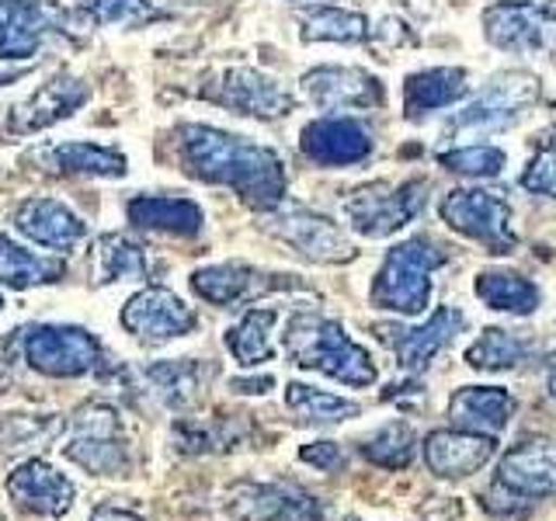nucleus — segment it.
I'll use <instances>...</instances> for the list:
<instances>
[{"instance_id": "31", "label": "nucleus", "mask_w": 556, "mask_h": 521, "mask_svg": "<svg viewBox=\"0 0 556 521\" xmlns=\"http://www.w3.org/2000/svg\"><path fill=\"white\" fill-rule=\"evenodd\" d=\"M278 323V309L271 306H254L226 330V347L240 365H261L271 361L275 347H271V327Z\"/></svg>"}, {"instance_id": "36", "label": "nucleus", "mask_w": 556, "mask_h": 521, "mask_svg": "<svg viewBox=\"0 0 556 521\" xmlns=\"http://www.w3.org/2000/svg\"><path fill=\"white\" fill-rule=\"evenodd\" d=\"M147 379L156 386V396H161L167 407H188L191 399L199 396L202 369L191 358H185V361H156L153 369L147 372Z\"/></svg>"}, {"instance_id": "18", "label": "nucleus", "mask_w": 556, "mask_h": 521, "mask_svg": "<svg viewBox=\"0 0 556 521\" xmlns=\"http://www.w3.org/2000/svg\"><path fill=\"white\" fill-rule=\"evenodd\" d=\"M425 462L439 480H463L473 476L494 459L497 442L494 434H473L459 428H442L431 431L425 439Z\"/></svg>"}, {"instance_id": "35", "label": "nucleus", "mask_w": 556, "mask_h": 521, "mask_svg": "<svg viewBox=\"0 0 556 521\" xmlns=\"http://www.w3.org/2000/svg\"><path fill=\"white\" fill-rule=\"evenodd\" d=\"M362 456L379 469H407L414 462V428L407 421H390L362 442Z\"/></svg>"}, {"instance_id": "25", "label": "nucleus", "mask_w": 556, "mask_h": 521, "mask_svg": "<svg viewBox=\"0 0 556 521\" xmlns=\"http://www.w3.org/2000/svg\"><path fill=\"white\" fill-rule=\"evenodd\" d=\"M126 216L129 223L143 226V230L170 233V237H199L205 226L202 205L174 195H136L126 205Z\"/></svg>"}, {"instance_id": "3", "label": "nucleus", "mask_w": 556, "mask_h": 521, "mask_svg": "<svg viewBox=\"0 0 556 521\" xmlns=\"http://www.w3.org/2000/svg\"><path fill=\"white\" fill-rule=\"evenodd\" d=\"M445 265V247L431 237H410L387 251V260L376 275L372 303L379 309L417 317L431 303V271Z\"/></svg>"}, {"instance_id": "32", "label": "nucleus", "mask_w": 556, "mask_h": 521, "mask_svg": "<svg viewBox=\"0 0 556 521\" xmlns=\"http://www.w3.org/2000/svg\"><path fill=\"white\" fill-rule=\"evenodd\" d=\"M369 39V22L358 11L348 8H309L303 11V42H344V46H358Z\"/></svg>"}, {"instance_id": "41", "label": "nucleus", "mask_w": 556, "mask_h": 521, "mask_svg": "<svg viewBox=\"0 0 556 521\" xmlns=\"http://www.w3.org/2000/svg\"><path fill=\"white\" fill-rule=\"evenodd\" d=\"M230 386L237 393H248V396H261V393H268L275 386V379L271 376H254V379H233Z\"/></svg>"}, {"instance_id": "46", "label": "nucleus", "mask_w": 556, "mask_h": 521, "mask_svg": "<svg viewBox=\"0 0 556 521\" xmlns=\"http://www.w3.org/2000/svg\"><path fill=\"white\" fill-rule=\"evenodd\" d=\"M348 521H358V518H348Z\"/></svg>"}, {"instance_id": "24", "label": "nucleus", "mask_w": 556, "mask_h": 521, "mask_svg": "<svg viewBox=\"0 0 556 521\" xmlns=\"http://www.w3.org/2000/svg\"><path fill=\"white\" fill-rule=\"evenodd\" d=\"M52 28V11L39 0H0V60H31Z\"/></svg>"}, {"instance_id": "39", "label": "nucleus", "mask_w": 556, "mask_h": 521, "mask_svg": "<svg viewBox=\"0 0 556 521\" xmlns=\"http://www.w3.org/2000/svg\"><path fill=\"white\" fill-rule=\"evenodd\" d=\"M543 139H546L543 150L532 156V164L526 167V174H521V188L535 191V195L556 199V122Z\"/></svg>"}, {"instance_id": "30", "label": "nucleus", "mask_w": 556, "mask_h": 521, "mask_svg": "<svg viewBox=\"0 0 556 521\" xmlns=\"http://www.w3.org/2000/svg\"><path fill=\"white\" fill-rule=\"evenodd\" d=\"M153 265L147 247H139L129 237L109 233L94 243V278L98 285L126 282V278H150Z\"/></svg>"}, {"instance_id": "47", "label": "nucleus", "mask_w": 556, "mask_h": 521, "mask_svg": "<svg viewBox=\"0 0 556 521\" xmlns=\"http://www.w3.org/2000/svg\"><path fill=\"white\" fill-rule=\"evenodd\" d=\"M553 4H556V0H553Z\"/></svg>"}, {"instance_id": "22", "label": "nucleus", "mask_w": 556, "mask_h": 521, "mask_svg": "<svg viewBox=\"0 0 556 521\" xmlns=\"http://www.w3.org/2000/svg\"><path fill=\"white\" fill-rule=\"evenodd\" d=\"M14 230L49 251H70L87 237L84 219L56 199H25L14 208Z\"/></svg>"}, {"instance_id": "21", "label": "nucleus", "mask_w": 556, "mask_h": 521, "mask_svg": "<svg viewBox=\"0 0 556 521\" xmlns=\"http://www.w3.org/2000/svg\"><path fill=\"white\" fill-rule=\"evenodd\" d=\"M463 327H466L463 313L452 309V306H442V309H434V317L425 320L421 327H404V330L387 327L382 334H387V341L393 344V352L400 358V369L425 372L434 361V355H442V347L456 338Z\"/></svg>"}, {"instance_id": "40", "label": "nucleus", "mask_w": 556, "mask_h": 521, "mask_svg": "<svg viewBox=\"0 0 556 521\" xmlns=\"http://www.w3.org/2000/svg\"><path fill=\"white\" fill-rule=\"evenodd\" d=\"M300 459L306 466H317L324 469V473H330V469H341L344 466V456H341V448L334 442H313V445H303L300 448Z\"/></svg>"}, {"instance_id": "7", "label": "nucleus", "mask_w": 556, "mask_h": 521, "mask_svg": "<svg viewBox=\"0 0 556 521\" xmlns=\"http://www.w3.org/2000/svg\"><path fill=\"white\" fill-rule=\"evenodd\" d=\"M199 94L248 118H282L292 112V94L275 77L254 66H223L205 74Z\"/></svg>"}, {"instance_id": "4", "label": "nucleus", "mask_w": 556, "mask_h": 521, "mask_svg": "<svg viewBox=\"0 0 556 521\" xmlns=\"http://www.w3.org/2000/svg\"><path fill=\"white\" fill-rule=\"evenodd\" d=\"M70 462L94 476H126L129 473V448L122 439V421L112 404H80L70 417V439L60 445Z\"/></svg>"}, {"instance_id": "48", "label": "nucleus", "mask_w": 556, "mask_h": 521, "mask_svg": "<svg viewBox=\"0 0 556 521\" xmlns=\"http://www.w3.org/2000/svg\"><path fill=\"white\" fill-rule=\"evenodd\" d=\"M526 4H529V0H526Z\"/></svg>"}, {"instance_id": "2", "label": "nucleus", "mask_w": 556, "mask_h": 521, "mask_svg": "<svg viewBox=\"0 0 556 521\" xmlns=\"http://www.w3.org/2000/svg\"><path fill=\"white\" fill-rule=\"evenodd\" d=\"M286 352L300 369L324 372L344 386H372L376 382L372 355L348 338L338 320H327L320 313H295L286 327Z\"/></svg>"}, {"instance_id": "13", "label": "nucleus", "mask_w": 556, "mask_h": 521, "mask_svg": "<svg viewBox=\"0 0 556 521\" xmlns=\"http://www.w3.org/2000/svg\"><path fill=\"white\" fill-rule=\"evenodd\" d=\"M237 521H327L324 504L292 483H240L230 491Z\"/></svg>"}, {"instance_id": "20", "label": "nucleus", "mask_w": 556, "mask_h": 521, "mask_svg": "<svg viewBox=\"0 0 556 521\" xmlns=\"http://www.w3.org/2000/svg\"><path fill=\"white\" fill-rule=\"evenodd\" d=\"M300 147L313 164L344 167L372 153V136L355 118H313L300 136Z\"/></svg>"}, {"instance_id": "6", "label": "nucleus", "mask_w": 556, "mask_h": 521, "mask_svg": "<svg viewBox=\"0 0 556 521\" xmlns=\"http://www.w3.org/2000/svg\"><path fill=\"white\" fill-rule=\"evenodd\" d=\"M25 361L49 379H77L101 365V344L84 327L39 323L25 330Z\"/></svg>"}, {"instance_id": "19", "label": "nucleus", "mask_w": 556, "mask_h": 521, "mask_svg": "<svg viewBox=\"0 0 556 521\" xmlns=\"http://www.w3.org/2000/svg\"><path fill=\"white\" fill-rule=\"evenodd\" d=\"M8 494L22 511L42 518H63L74 508L77 486L42 459H28L8 476Z\"/></svg>"}, {"instance_id": "12", "label": "nucleus", "mask_w": 556, "mask_h": 521, "mask_svg": "<svg viewBox=\"0 0 556 521\" xmlns=\"http://www.w3.org/2000/svg\"><path fill=\"white\" fill-rule=\"evenodd\" d=\"M122 327L143 344H164L191 334L199 327V317L181 295H174L164 285H147L122 306Z\"/></svg>"}, {"instance_id": "26", "label": "nucleus", "mask_w": 556, "mask_h": 521, "mask_svg": "<svg viewBox=\"0 0 556 521\" xmlns=\"http://www.w3.org/2000/svg\"><path fill=\"white\" fill-rule=\"evenodd\" d=\"M466 94V69L459 66H434L410 74L404 80V112L410 118H421L428 112H439L456 104Z\"/></svg>"}, {"instance_id": "29", "label": "nucleus", "mask_w": 556, "mask_h": 521, "mask_svg": "<svg viewBox=\"0 0 556 521\" xmlns=\"http://www.w3.org/2000/svg\"><path fill=\"white\" fill-rule=\"evenodd\" d=\"M66 271L63 260H52L42 254L25 251L22 243L0 233V282L8 289H31V285H49L60 282Z\"/></svg>"}, {"instance_id": "14", "label": "nucleus", "mask_w": 556, "mask_h": 521, "mask_svg": "<svg viewBox=\"0 0 556 521\" xmlns=\"http://www.w3.org/2000/svg\"><path fill=\"white\" fill-rule=\"evenodd\" d=\"M87 98H91V87H87L84 80L70 77V74H56V77H49L46 84L35 87L25 101L14 104L4 132L8 136L42 132L49 126H56V122L70 118L74 112H80L87 104Z\"/></svg>"}, {"instance_id": "34", "label": "nucleus", "mask_w": 556, "mask_h": 521, "mask_svg": "<svg viewBox=\"0 0 556 521\" xmlns=\"http://www.w3.org/2000/svg\"><path fill=\"white\" fill-rule=\"evenodd\" d=\"M532 352V344L526 338H515L504 327H486L480 330V338L466 347V365L477 372H504Z\"/></svg>"}, {"instance_id": "27", "label": "nucleus", "mask_w": 556, "mask_h": 521, "mask_svg": "<svg viewBox=\"0 0 556 521\" xmlns=\"http://www.w3.org/2000/svg\"><path fill=\"white\" fill-rule=\"evenodd\" d=\"M56 174H77V178H122L129 170L126 153L98 143H60L42 153Z\"/></svg>"}, {"instance_id": "23", "label": "nucleus", "mask_w": 556, "mask_h": 521, "mask_svg": "<svg viewBox=\"0 0 556 521\" xmlns=\"http://www.w3.org/2000/svg\"><path fill=\"white\" fill-rule=\"evenodd\" d=\"M515 396L501 386H466L448 399V421L459 431L473 434H497L511 424Z\"/></svg>"}, {"instance_id": "43", "label": "nucleus", "mask_w": 556, "mask_h": 521, "mask_svg": "<svg viewBox=\"0 0 556 521\" xmlns=\"http://www.w3.org/2000/svg\"><path fill=\"white\" fill-rule=\"evenodd\" d=\"M546 390H549V396L556 399V352L546 358Z\"/></svg>"}, {"instance_id": "28", "label": "nucleus", "mask_w": 556, "mask_h": 521, "mask_svg": "<svg viewBox=\"0 0 556 521\" xmlns=\"http://www.w3.org/2000/svg\"><path fill=\"white\" fill-rule=\"evenodd\" d=\"M473 289L491 309L515 313V317H529V313H535V306L543 303L539 285L518 271H480Z\"/></svg>"}, {"instance_id": "16", "label": "nucleus", "mask_w": 556, "mask_h": 521, "mask_svg": "<svg viewBox=\"0 0 556 521\" xmlns=\"http://www.w3.org/2000/svg\"><path fill=\"white\" fill-rule=\"evenodd\" d=\"M497 483L526 500L556 491V442L529 434L511 445L497 462Z\"/></svg>"}, {"instance_id": "1", "label": "nucleus", "mask_w": 556, "mask_h": 521, "mask_svg": "<svg viewBox=\"0 0 556 521\" xmlns=\"http://www.w3.org/2000/svg\"><path fill=\"white\" fill-rule=\"evenodd\" d=\"M174 156L188 178L233 188L240 202L257 213H271L286 202V167L278 153L248 136L188 122L174 129Z\"/></svg>"}, {"instance_id": "42", "label": "nucleus", "mask_w": 556, "mask_h": 521, "mask_svg": "<svg viewBox=\"0 0 556 521\" xmlns=\"http://www.w3.org/2000/svg\"><path fill=\"white\" fill-rule=\"evenodd\" d=\"M91 521H143L139 514H132V511H118V508H101V511H94L91 514Z\"/></svg>"}, {"instance_id": "15", "label": "nucleus", "mask_w": 556, "mask_h": 521, "mask_svg": "<svg viewBox=\"0 0 556 521\" xmlns=\"http://www.w3.org/2000/svg\"><path fill=\"white\" fill-rule=\"evenodd\" d=\"M292 285H295L292 275H268L243 265V260H226V265H205L199 271H191V289L213 306H237L254 300V295L292 289Z\"/></svg>"}, {"instance_id": "9", "label": "nucleus", "mask_w": 556, "mask_h": 521, "mask_svg": "<svg viewBox=\"0 0 556 521\" xmlns=\"http://www.w3.org/2000/svg\"><path fill=\"white\" fill-rule=\"evenodd\" d=\"M539 98V80L532 74H518V69H504V74L486 80L483 91L466 104V109L452 118L448 132L456 136H486L501 132L518 122L521 109Z\"/></svg>"}, {"instance_id": "45", "label": "nucleus", "mask_w": 556, "mask_h": 521, "mask_svg": "<svg viewBox=\"0 0 556 521\" xmlns=\"http://www.w3.org/2000/svg\"><path fill=\"white\" fill-rule=\"evenodd\" d=\"M0 309H4V295H0Z\"/></svg>"}, {"instance_id": "11", "label": "nucleus", "mask_w": 556, "mask_h": 521, "mask_svg": "<svg viewBox=\"0 0 556 521\" xmlns=\"http://www.w3.org/2000/svg\"><path fill=\"white\" fill-rule=\"evenodd\" d=\"M483 35L486 42L518 52V56H532V52H553L556 49V14L526 4V0H504L483 11Z\"/></svg>"}, {"instance_id": "10", "label": "nucleus", "mask_w": 556, "mask_h": 521, "mask_svg": "<svg viewBox=\"0 0 556 521\" xmlns=\"http://www.w3.org/2000/svg\"><path fill=\"white\" fill-rule=\"evenodd\" d=\"M265 230L289 243L292 251H300L303 257L317 260V265H344V260L355 257V247L348 243V237L338 226L320 213H309L303 205L271 208Z\"/></svg>"}, {"instance_id": "38", "label": "nucleus", "mask_w": 556, "mask_h": 521, "mask_svg": "<svg viewBox=\"0 0 556 521\" xmlns=\"http://www.w3.org/2000/svg\"><path fill=\"white\" fill-rule=\"evenodd\" d=\"M87 17L94 25H143L156 8L153 0H87Z\"/></svg>"}, {"instance_id": "44", "label": "nucleus", "mask_w": 556, "mask_h": 521, "mask_svg": "<svg viewBox=\"0 0 556 521\" xmlns=\"http://www.w3.org/2000/svg\"><path fill=\"white\" fill-rule=\"evenodd\" d=\"M17 77H22V69H14V74H4V69H0V87L11 84V80H17Z\"/></svg>"}, {"instance_id": "17", "label": "nucleus", "mask_w": 556, "mask_h": 521, "mask_svg": "<svg viewBox=\"0 0 556 521\" xmlns=\"http://www.w3.org/2000/svg\"><path fill=\"white\" fill-rule=\"evenodd\" d=\"M303 94L324 112L376 109L382 104V84L358 66H317L303 77Z\"/></svg>"}, {"instance_id": "37", "label": "nucleus", "mask_w": 556, "mask_h": 521, "mask_svg": "<svg viewBox=\"0 0 556 521\" xmlns=\"http://www.w3.org/2000/svg\"><path fill=\"white\" fill-rule=\"evenodd\" d=\"M504 150L491 147V143H469V147H456V150H445L439 156V164L445 170H456L466 174V178H494V174L504 170Z\"/></svg>"}, {"instance_id": "8", "label": "nucleus", "mask_w": 556, "mask_h": 521, "mask_svg": "<svg viewBox=\"0 0 556 521\" xmlns=\"http://www.w3.org/2000/svg\"><path fill=\"white\" fill-rule=\"evenodd\" d=\"M428 181H407V185H362L352 195L344 199V216L355 226L362 237L379 240L393 237L396 230H404V223H410L425 205Z\"/></svg>"}, {"instance_id": "33", "label": "nucleus", "mask_w": 556, "mask_h": 521, "mask_svg": "<svg viewBox=\"0 0 556 521\" xmlns=\"http://www.w3.org/2000/svg\"><path fill=\"white\" fill-rule=\"evenodd\" d=\"M286 407L300 417L303 424H341L348 417H358L362 407L352 404V399L334 396V393H324L317 386H306V382H289L286 386Z\"/></svg>"}, {"instance_id": "5", "label": "nucleus", "mask_w": 556, "mask_h": 521, "mask_svg": "<svg viewBox=\"0 0 556 521\" xmlns=\"http://www.w3.org/2000/svg\"><path fill=\"white\" fill-rule=\"evenodd\" d=\"M439 216L456 233L483 243L491 254H511L518 247V233L511 226V208L497 195V191L456 188L442 199Z\"/></svg>"}]
</instances>
